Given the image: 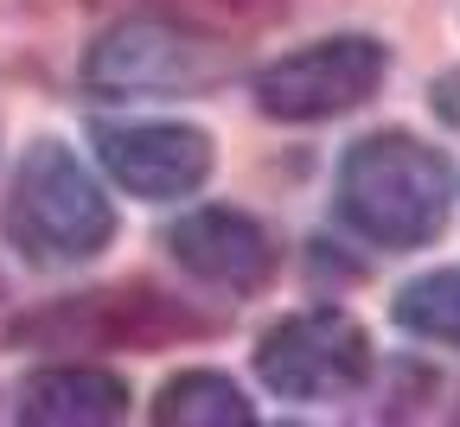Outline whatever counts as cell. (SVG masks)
I'll return each mask as SVG.
<instances>
[{"label": "cell", "mask_w": 460, "mask_h": 427, "mask_svg": "<svg viewBox=\"0 0 460 427\" xmlns=\"http://www.w3.org/2000/svg\"><path fill=\"white\" fill-rule=\"evenodd\" d=\"M166 249H172V262H180L192 281H205L217 293H256L275 274V236L256 217L224 211V205L186 211L166 230Z\"/></svg>", "instance_id": "8"}, {"label": "cell", "mask_w": 460, "mask_h": 427, "mask_svg": "<svg viewBox=\"0 0 460 427\" xmlns=\"http://www.w3.org/2000/svg\"><path fill=\"white\" fill-rule=\"evenodd\" d=\"M211 332V319L186 313L180 300L147 293V287H102V293H71L45 313L13 319V344H58V351H115V344H166Z\"/></svg>", "instance_id": "5"}, {"label": "cell", "mask_w": 460, "mask_h": 427, "mask_svg": "<svg viewBox=\"0 0 460 427\" xmlns=\"http://www.w3.org/2000/svg\"><path fill=\"white\" fill-rule=\"evenodd\" d=\"M454 198V166L416 135H365L339 160V217L377 249L435 242Z\"/></svg>", "instance_id": "1"}, {"label": "cell", "mask_w": 460, "mask_h": 427, "mask_svg": "<svg viewBox=\"0 0 460 427\" xmlns=\"http://www.w3.org/2000/svg\"><path fill=\"white\" fill-rule=\"evenodd\" d=\"M256 377L281 402H339V396H358L365 377H371V338H365V326L352 313H339V307L288 313L256 344Z\"/></svg>", "instance_id": "4"}, {"label": "cell", "mask_w": 460, "mask_h": 427, "mask_svg": "<svg viewBox=\"0 0 460 427\" xmlns=\"http://www.w3.org/2000/svg\"><path fill=\"white\" fill-rule=\"evenodd\" d=\"M390 319L402 332H416L429 344H454L460 351V268H435V274H416L390 300Z\"/></svg>", "instance_id": "11"}, {"label": "cell", "mask_w": 460, "mask_h": 427, "mask_svg": "<svg viewBox=\"0 0 460 427\" xmlns=\"http://www.w3.org/2000/svg\"><path fill=\"white\" fill-rule=\"evenodd\" d=\"M384 83V45L365 32H339L307 51H288L256 77V109L269 121H332L371 102Z\"/></svg>", "instance_id": "6"}, {"label": "cell", "mask_w": 460, "mask_h": 427, "mask_svg": "<svg viewBox=\"0 0 460 427\" xmlns=\"http://www.w3.org/2000/svg\"><path fill=\"white\" fill-rule=\"evenodd\" d=\"M0 230L32 268H77L115 242V205L65 141H32L0 205Z\"/></svg>", "instance_id": "2"}, {"label": "cell", "mask_w": 460, "mask_h": 427, "mask_svg": "<svg viewBox=\"0 0 460 427\" xmlns=\"http://www.w3.org/2000/svg\"><path fill=\"white\" fill-rule=\"evenodd\" d=\"M154 421L160 427H250L256 408L243 402L237 383L217 377V370H180L154 396Z\"/></svg>", "instance_id": "10"}, {"label": "cell", "mask_w": 460, "mask_h": 427, "mask_svg": "<svg viewBox=\"0 0 460 427\" xmlns=\"http://www.w3.org/2000/svg\"><path fill=\"white\" fill-rule=\"evenodd\" d=\"M96 160L128 198H192L211 179V135L186 121H135V128H96Z\"/></svg>", "instance_id": "7"}, {"label": "cell", "mask_w": 460, "mask_h": 427, "mask_svg": "<svg viewBox=\"0 0 460 427\" xmlns=\"http://www.w3.org/2000/svg\"><path fill=\"white\" fill-rule=\"evenodd\" d=\"M230 65H237L230 45H217L211 32H192L160 13H135V20H115L109 32H96V45L84 51V90L102 102L199 96V90H217L230 77Z\"/></svg>", "instance_id": "3"}, {"label": "cell", "mask_w": 460, "mask_h": 427, "mask_svg": "<svg viewBox=\"0 0 460 427\" xmlns=\"http://www.w3.org/2000/svg\"><path fill=\"white\" fill-rule=\"evenodd\" d=\"M128 414V383L96 363H51L20 383V421L32 427H109Z\"/></svg>", "instance_id": "9"}, {"label": "cell", "mask_w": 460, "mask_h": 427, "mask_svg": "<svg viewBox=\"0 0 460 427\" xmlns=\"http://www.w3.org/2000/svg\"><path fill=\"white\" fill-rule=\"evenodd\" d=\"M435 115L447 121V128H460V71H447V77L435 83Z\"/></svg>", "instance_id": "12"}]
</instances>
